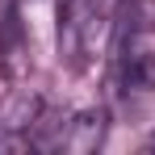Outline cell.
Segmentation results:
<instances>
[{"label":"cell","mask_w":155,"mask_h":155,"mask_svg":"<svg viewBox=\"0 0 155 155\" xmlns=\"http://www.w3.org/2000/svg\"><path fill=\"white\" fill-rule=\"evenodd\" d=\"M38 113H42V101L34 92H13L8 101L0 105V151L29 147V134H34Z\"/></svg>","instance_id":"1"},{"label":"cell","mask_w":155,"mask_h":155,"mask_svg":"<svg viewBox=\"0 0 155 155\" xmlns=\"http://www.w3.org/2000/svg\"><path fill=\"white\" fill-rule=\"evenodd\" d=\"M151 151H155V138H151Z\"/></svg>","instance_id":"4"},{"label":"cell","mask_w":155,"mask_h":155,"mask_svg":"<svg viewBox=\"0 0 155 155\" xmlns=\"http://www.w3.org/2000/svg\"><path fill=\"white\" fill-rule=\"evenodd\" d=\"M105 138V113L101 109H84L76 117H67V134H63V151H92Z\"/></svg>","instance_id":"2"},{"label":"cell","mask_w":155,"mask_h":155,"mask_svg":"<svg viewBox=\"0 0 155 155\" xmlns=\"http://www.w3.org/2000/svg\"><path fill=\"white\" fill-rule=\"evenodd\" d=\"M122 84L126 92H155V51H134L122 54Z\"/></svg>","instance_id":"3"}]
</instances>
